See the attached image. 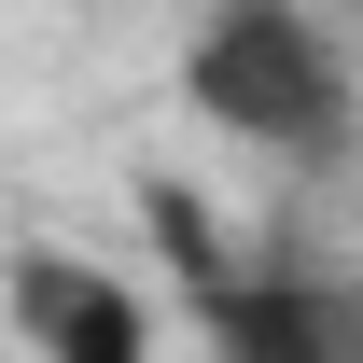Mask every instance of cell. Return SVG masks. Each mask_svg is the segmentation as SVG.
<instances>
[{"instance_id": "1", "label": "cell", "mask_w": 363, "mask_h": 363, "mask_svg": "<svg viewBox=\"0 0 363 363\" xmlns=\"http://www.w3.org/2000/svg\"><path fill=\"white\" fill-rule=\"evenodd\" d=\"M182 98H196V126H224L238 154H266V168H335L350 126H363L350 43L321 28L308 0H196Z\"/></svg>"}, {"instance_id": "2", "label": "cell", "mask_w": 363, "mask_h": 363, "mask_svg": "<svg viewBox=\"0 0 363 363\" xmlns=\"http://www.w3.org/2000/svg\"><path fill=\"white\" fill-rule=\"evenodd\" d=\"M0 308H14L28 363H154V308H140V279H112L98 252H14Z\"/></svg>"}]
</instances>
